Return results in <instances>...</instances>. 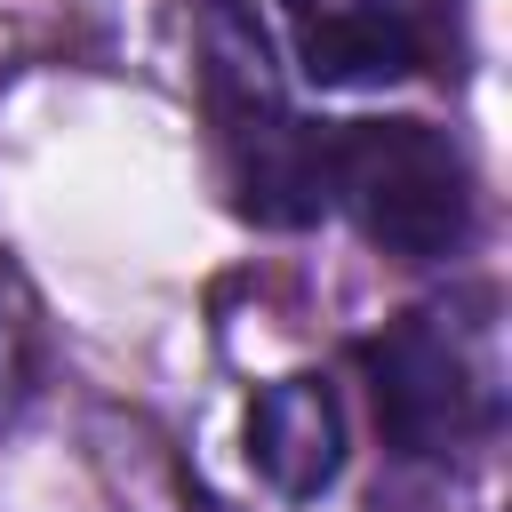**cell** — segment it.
Instances as JSON below:
<instances>
[{
    "mask_svg": "<svg viewBox=\"0 0 512 512\" xmlns=\"http://www.w3.org/2000/svg\"><path fill=\"white\" fill-rule=\"evenodd\" d=\"M360 368H368L376 424L408 464H448L464 448H488L504 424L496 288H464L384 320V336L360 344Z\"/></svg>",
    "mask_w": 512,
    "mask_h": 512,
    "instance_id": "6da1fadb",
    "label": "cell"
},
{
    "mask_svg": "<svg viewBox=\"0 0 512 512\" xmlns=\"http://www.w3.org/2000/svg\"><path fill=\"white\" fill-rule=\"evenodd\" d=\"M200 88H208L216 168H224L232 208L272 232L312 224L320 216V128L288 112L272 32L248 0L200 8Z\"/></svg>",
    "mask_w": 512,
    "mask_h": 512,
    "instance_id": "7a4b0ae2",
    "label": "cell"
},
{
    "mask_svg": "<svg viewBox=\"0 0 512 512\" xmlns=\"http://www.w3.org/2000/svg\"><path fill=\"white\" fill-rule=\"evenodd\" d=\"M320 208H344L352 232L400 264H440L480 224L472 160L432 120H328Z\"/></svg>",
    "mask_w": 512,
    "mask_h": 512,
    "instance_id": "3957f363",
    "label": "cell"
},
{
    "mask_svg": "<svg viewBox=\"0 0 512 512\" xmlns=\"http://www.w3.org/2000/svg\"><path fill=\"white\" fill-rule=\"evenodd\" d=\"M312 88H384L432 64L440 0H272Z\"/></svg>",
    "mask_w": 512,
    "mask_h": 512,
    "instance_id": "277c9868",
    "label": "cell"
},
{
    "mask_svg": "<svg viewBox=\"0 0 512 512\" xmlns=\"http://www.w3.org/2000/svg\"><path fill=\"white\" fill-rule=\"evenodd\" d=\"M248 464L272 496L312 504L344 472V400L328 376H280L248 400Z\"/></svg>",
    "mask_w": 512,
    "mask_h": 512,
    "instance_id": "5b68a950",
    "label": "cell"
},
{
    "mask_svg": "<svg viewBox=\"0 0 512 512\" xmlns=\"http://www.w3.org/2000/svg\"><path fill=\"white\" fill-rule=\"evenodd\" d=\"M48 360V320H40V288L24 280V264L0 248V416L32 400Z\"/></svg>",
    "mask_w": 512,
    "mask_h": 512,
    "instance_id": "8992f818",
    "label": "cell"
}]
</instances>
